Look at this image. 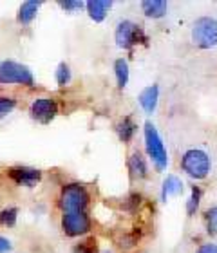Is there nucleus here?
I'll return each mask as SVG.
<instances>
[{"label":"nucleus","mask_w":217,"mask_h":253,"mask_svg":"<svg viewBox=\"0 0 217 253\" xmlns=\"http://www.w3.org/2000/svg\"><path fill=\"white\" fill-rule=\"evenodd\" d=\"M145 145H147L148 158L152 159L156 170L163 172V170L169 167V154H167L165 143L161 141V137H159L156 126L150 122L145 125Z\"/></svg>","instance_id":"1"},{"label":"nucleus","mask_w":217,"mask_h":253,"mask_svg":"<svg viewBox=\"0 0 217 253\" xmlns=\"http://www.w3.org/2000/svg\"><path fill=\"white\" fill-rule=\"evenodd\" d=\"M181 167L194 179H205L210 174L212 163H210V156L205 150L190 148V150H186L183 159H181Z\"/></svg>","instance_id":"2"},{"label":"nucleus","mask_w":217,"mask_h":253,"mask_svg":"<svg viewBox=\"0 0 217 253\" xmlns=\"http://www.w3.org/2000/svg\"><path fill=\"white\" fill-rule=\"evenodd\" d=\"M192 42L197 47L210 49L217 45V20L212 16H201L194 22L192 27Z\"/></svg>","instance_id":"3"},{"label":"nucleus","mask_w":217,"mask_h":253,"mask_svg":"<svg viewBox=\"0 0 217 253\" xmlns=\"http://www.w3.org/2000/svg\"><path fill=\"white\" fill-rule=\"evenodd\" d=\"M89 203V194L82 185H67L62 190L60 195V206L64 213H71V211H84V208Z\"/></svg>","instance_id":"4"},{"label":"nucleus","mask_w":217,"mask_h":253,"mask_svg":"<svg viewBox=\"0 0 217 253\" xmlns=\"http://www.w3.org/2000/svg\"><path fill=\"white\" fill-rule=\"evenodd\" d=\"M0 84L33 85V74L26 65L16 63L13 60H4L0 62Z\"/></svg>","instance_id":"5"},{"label":"nucleus","mask_w":217,"mask_h":253,"mask_svg":"<svg viewBox=\"0 0 217 253\" xmlns=\"http://www.w3.org/2000/svg\"><path fill=\"white\" fill-rule=\"evenodd\" d=\"M143 40H145V35L138 24H134V22H130V20H123L118 24V27H116L118 47L130 49L134 43L143 42Z\"/></svg>","instance_id":"6"},{"label":"nucleus","mask_w":217,"mask_h":253,"mask_svg":"<svg viewBox=\"0 0 217 253\" xmlns=\"http://www.w3.org/2000/svg\"><path fill=\"white\" fill-rule=\"evenodd\" d=\"M62 228H64L65 235L78 237V235L89 232L90 221L84 211H71V213H64L62 217Z\"/></svg>","instance_id":"7"},{"label":"nucleus","mask_w":217,"mask_h":253,"mask_svg":"<svg viewBox=\"0 0 217 253\" xmlns=\"http://www.w3.org/2000/svg\"><path fill=\"white\" fill-rule=\"evenodd\" d=\"M58 114V105L51 98H38L31 103V116L40 123H49Z\"/></svg>","instance_id":"8"},{"label":"nucleus","mask_w":217,"mask_h":253,"mask_svg":"<svg viewBox=\"0 0 217 253\" xmlns=\"http://www.w3.org/2000/svg\"><path fill=\"white\" fill-rule=\"evenodd\" d=\"M158 98H159V87L158 85H148L139 92V105L143 107V111L147 114H152L158 107Z\"/></svg>","instance_id":"9"},{"label":"nucleus","mask_w":217,"mask_h":253,"mask_svg":"<svg viewBox=\"0 0 217 253\" xmlns=\"http://www.w3.org/2000/svg\"><path fill=\"white\" fill-rule=\"evenodd\" d=\"M40 172L33 169H11L9 170V177L13 181H16L18 185L24 186H33L35 183L40 181Z\"/></svg>","instance_id":"10"},{"label":"nucleus","mask_w":217,"mask_h":253,"mask_svg":"<svg viewBox=\"0 0 217 253\" xmlns=\"http://www.w3.org/2000/svg\"><path fill=\"white\" fill-rule=\"evenodd\" d=\"M85 5H87L90 18L94 22H101L107 16L109 9L112 7V2H109V0H90Z\"/></svg>","instance_id":"11"},{"label":"nucleus","mask_w":217,"mask_h":253,"mask_svg":"<svg viewBox=\"0 0 217 253\" xmlns=\"http://www.w3.org/2000/svg\"><path fill=\"white\" fill-rule=\"evenodd\" d=\"M141 9L148 18H161L169 9V4L165 0H145L141 2Z\"/></svg>","instance_id":"12"},{"label":"nucleus","mask_w":217,"mask_h":253,"mask_svg":"<svg viewBox=\"0 0 217 253\" xmlns=\"http://www.w3.org/2000/svg\"><path fill=\"white\" fill-rule=\"evenodd\" d=\"M183 192V183L177 175H167L163 181V188H161V197L163 201H167V197L170 195H177Z\"/></svg>","instance_id":"13"},{"label":"nucleus","mask_w":217,"mask_h":253,"mask_svg":"<svg viewBox=\"0 0 217 253\" xmlns=\"http://www.w3.org/2000/svg\"><path fill=\"white\" fill-rule=\"evenodd\" d=\"M42 2H35V0H29V2H24L20 5V11H18V22L20 24H29L33 22V18L37 16L38 9H40Z\"/></svg>","instance_id":"14"},{"label":"nucleus","mask_w":217,"mask_h":253,"mask_svg":"<svg viewBox=\"0 0 217 253\" xmlns=\"http://www.w3.org/2000/svg\"><path fill=\"white\" fill-rule=\"evenodd\" d=\"M134 132H136V125L132 123V120H130V118H123L122 122H120V125H118L120 139H123L125 143L130 141L134 136Z\"/></svg>","instance_id":"15"},{"label":"nucleus","mask_w":217,"mask_h":253,"mask_svg":"<svg viewBox=\"0 0 217 253\" xmlns=\"http://www.w3.org/2000/svg\"><path fill=\"white\" fill-rule=\"evenodd\" d=\"M114 73H116V80H118V87H125L129 82V63L123 58L116 60L114 63Z\"/></svg>","instance_id":"16"},{"label":"nucleus","mask_w":217,"mask_h":253,"mask_svg":"<svg viewBox=\"0 0 217 253\" xmlns=\"http://www.w3.org/2000/svg\"><path fill=\"white\" fill-rule=\"evenodd\" d=\"M130 170L138 177H145L147 175V163H145V158L141 156V152L132 154V158H130Z\"/></svg>","instance_id":"17"},{"label":"nucleus","mask_w":217,"mask_h":253,"mask_svg":"<svg viewBox=\"0 0 217 253\" xmlns=\"http://www.w3.org/2000/svg\"><path fill=\"white\" fill-rule=\"evenodd\" d=\"M56 82L58 85H67L71 82V69L67 63H60L56 69Z\"/></svg>","instance_id":"18"},{"label":"nucleus","mask_w":217,"mask_h":253,"mask_svg":"<svg viewBox=\"0 0 217 253\" xmlns=\"http://www.w3.org/2000/svg\"><path fill=\"white\" fill-rule=\"evenodd\" d=\"M199 199H201V190L194 186L192 188V195H190V201H188V206H186V210H188V215H194L199 208Z\"/></svg>","instance_id":"19"},{"label":"nucleus","mask_w":217,"mask_h":253,"mask_svg":"<svg viewBox=\"0 0 217 253\" xmlns=\"http://www.w3.org/2000/svg\"><path fill=\"white\" fill-rule=\"evenodd\" d=\"M207 228L210 235H217V206L207 211Z\"/></svg>","instance_id":"20"},{"label":"nucleus","mask_w":217,"mask_h":253,"mask_svg":"<svg viewBox=\"0 0 217 253\" xmlns=\"http://www.w3.org/2000/svg\"><path fill=\"white\" fill-rule=\"evenodd\" d=\"M15 100L13 98H5V96H0V118H4L5 114H9L13 109H15Z\"/></svg>","instance_id":"21"},{"label":"nucleus","mask_w":217,"mask_h":253,"mask_svg":"<svg viewBox=\"0 0 217 253\" xmlns=\"http://www.w3.org/2000/svg\"><path fill=\"white\" fill-rule=\"evenodd\" d=\"M0 222L2 224H7V226H13L16 222V208H7L0 213Z\"/></svg>","instance_id":"22"},{"label":"nucleus","mask_w":217,"mask_h":253,"mask_svg":"<svg viewBox=\"0 0 217 253\" xmlns=\"http://www.w3.org/2000/svg\"><path fill=\"white\" fill-rule=\"evenodd\" d=\"M82 5H84V2H71V0H67V2H60V7H64L65 11H76V9H82Z\"/></svg>","instance_id":"23"},{"label":"nucleus","mask_w":217,"mask_h":253,"mask_svg":"<svg viewBox=\"0 0 217 253\" xmlns=\"http://www.w3.org/2000/svg\"><path fill=\"white\" fill-rule=\"evenodd\" d=\"M197 253H217V244H203L201 248L197 250Z\"/></svg>","instance_id":"24"},{"label":"nucleus","mask_w":217,"mask_h":253,"mask_svg":"<svg viewBox=\"0 0 217 253\" xmlns=\"http://www.w3.org/2000/svg\"><path fill=\"white\" fill-rule=\"evenodd\" d=\"M7 250H11V243L5 237H0V253H5Z\"/></svg>","instance_id":"25"},{"label":"nucleus","mask_w":217,"mask_h":253,"mask_svg":"<svg viewBox=\"0 0 217 253\" xmlns=\"http://www.w3.org/2000/svg\"><path fill=\"white\" fill-rule=\"evenodd\" d=\"M74 253H90L89 250H87V243H85V244H80L78 248L74 250Z\"/></svg>","instance_id":"26"}]
</instances>
